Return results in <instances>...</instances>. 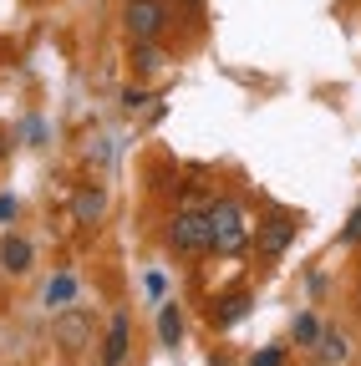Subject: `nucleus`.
I'll return each instance as SVG.
<instances>
[{"label": "nucleus", "mask_w": 361, "mask_h": 366, "mask_svg": "<svg viewBox=\"0 0 361 366\" xmlns=\"http://www.w3.org/2000/svg\"><path fill=\"white\" fill-rule=\"evenodd\" d=\"M204 224H209V249L214 254H239L244 239H249V224H244V209L234 199H219L204 209Z\"/></svg>", "instance_id": "1"}, {"label": "nucleus", "mask_w": 361, "mask_h": 366, "mask_svg": "<svg viewBox=\"0 0 361 366\" xmlns=\"http://www.w3.org/2000/svg\"><path fill=\"white\" fill-rule=\"evenodd\" d=\"M122 26H127V41L132 46H138V41H158L163 26H168V11L158 6V0H127Z\"/></svg>", "instance_id": "2"}, {"label": "nucleus", "mask_w": 361, "mask_h": 366, "mask_svg": "<svg viewBox=\"0 0 361 366\" xmlns=\"http://www.w3.org/2000/svg\"><path fill=\"white\" fill-rule=\"evenodd\" d=\"M168 244L178 249V254H204L209 249V224H204V214H173V224H168Z\"/></svg>", "instance_id": "3"}, {"label": "nucleus", "mask_w": 361, "mask_h": 366, "mask_svg": "<svg viewBox=\"0 0 361 366\" xmlns=\"http://www.w3.org/2000/svg\"><path fill=\"white\" fill-rule=\"evenodd\" d=\"M295 229H300V219L295 214H269L264 224H259V254H285L290 249V239H295Z\"/></svg>", "instance_id": "4"}, {"label": "nucleus", "mask_w": 361, "mask_h": 366, "mask_svg": "<svg viewBox=\"0 0 361 366\" xmlns=\"http://www.w3.org/2000/svg\"><path fill=\"white\" fill-rule=\"evenodd\" d=\"M86 336H92V320H86V310L61 305V315H56V341L76 351V346H86Z\"/></svg>", "instance_id": "5"}, {"label": "nucleus", "mask_w": 361, "mask_h": 366, "mask_svg": "<svg viewBox=\"0 0 361 366\" xmlns=\"http://www.w3.org/2000/svg\"><path fill=\"white\" fill-rule=\"evenodd\" d=\"M127 361V315H112V331L102 346V366H122Z\"/></svg>", "instance_id": "6"}, {"label": "nucleus", "mask_w": 361, "mask_h": 366, "mask_svg": "<svg viewBox=\"0 0 361 366\" xmlns=\"http://www.w3.org/2000/svg\"><path fill=\"white\" fill-rule=\"evenodd\" d=\"M249 305H254V300H249L244 290L224 295V300H219V310H214V326H234V320H244V315H249Z\"/></svg>", "instance_id": "7"}, {"label": "nucleus", "mask_w": 361, "mask_h": 366, "mask_svg": "<svg viewBox=\"0 0 361 366\" xmlns=\"http://www.w3.org/2000/svg\"><path fill=\"white\" fill-rule=\"evenodd\" d=\"M178 336H184V310H178L173 300H163V310H158V341L178 346Z\"/></svg>", "instance_id": "8"}, {"label": "nucleus", "mask_w": 361, "mask_h": 366, "mask_svg": "<svg viewBox=\"0 0 361 366\" xmlns=\"http://www.w3.org/2000/svg\"><path fill=\"white\" fill-rule=\"evenodd\" d=\"M0 264H6L11 274H26L31 269V244L26 239H6V244H0Z\"/></svg>", "instance_id": "9"}, {"label": "nucleus", "mask_w": 361, "mask_h": 366, "mask_svg": "<svg viewBox=\"0 0 361 366\" xmlns=\"http://www.w3.org/2000/svg\"><path fill=\"white\" fill-rule=\"evenodd\" d=\"M102 209H107V194H102V189H81V194H76V219H81V224H92Z\"/></svg>", "instance_id": "10"}, {"label": "nucleus", "mask_w": 361, "mask_h": 366, "mask_svg": "<svg viewBox=\"0 0 361 366\" xmlns=\"http://www.w3.org/2000/svg\"><path fill=\"white\" fill-rule=\"evenodd\" d=\"M71 295H76V280H71V274H56V280L46 285V305H71Z\"/></svg>", "instance_id": "11"}, {"label": "nucleus", "mask_w": 361, "mask_h": 366, "mask_svg": "<svg viewBox=\"0 0 361 366\" xmlns=\"http://www.w3.org/2000/svg\"><path fill=\"white\" fill-rule=\"evenodd\" d=\"M132 66H138V71H158L163 66V51H158L153 41H138V46H132Z\"/></svg>", "instance_id": "12"}, {"label": "nucleus", "mask_w": 361, "mask_h": 366, "mask_svg": "<svg viewBox=\"0 0 361 366\" xmlns=\"http://www.w3.org/2000/svg\"><path fill=\"white\" fill-rule=\"evenodd\" d=\"M315 346H321L326 361H346V336H336V331H321V336H315Z\"/></svg>", "instance_id": "13"}, {"label": "nucleus", "mask_w": 361, "mask_h": 366, "mask_svg": "<svg viewBox=\"0 0 361 366\" xmlns=\"http://www.w3.org/2000/svg\"><path fill=\"white\" fill-rule=\"evenodd\" d=\"M315 336H321L315 315H295V341H300V346H315Z\"/></svg>", "instance_id": "14"}, {"label": "nucleus", "mask_w": 361, "mask_h": 366, "mask_svg": "<svg viewBox=\"0 0 361 366\" xmlns=\"http://www.w3.org/2000/svg\"><path fill=\"white\" fill-rule=\"evenodd\" d=\"M361 239V204H356V214L346 219V229H341V244H356Z\"/></svg>", "instance_id": "15"}, {"label": "nucleus", "mask_w": 361, "mask_h": 366, "mask_svg": "<svg viewBox=\"0 0 361 366\" xmlns=\"http://www.w3.org/2000/svg\"><path fill=\"white\" fill-rule=\"evenodd\" d=\"M143 102H148V92H143V86H127V92H122V112H138Z\"/></svg>", "instance_id": "16"}, {"label": "nucleus", "mask_w": 361, "mask_h": 366, "mask_svg": "<svg viewBox=\"0 0 361 366\" xmlns=\"http://www.w3.org/2000/svg\"><path fill=\"white\" fill-rule=\"evenodd\" d=\"M254 366H285V351H280V346H264V351L254 356Z\"/></svg>", "instance_id": "17"}, {"label": "nucleus", "mask_w": 361, "mask_h": 366, "mask_svg": "<svg viewBox=\"0 0 361 366\" xmlns=\"http://www.w3.org/2000/svg\"><path fill=\"white\" fill-rule=\"evenodd\" d=\"M0 219H16V199H0Z\"/></svg>", "instance_id": "18"}, {"label": "nucleus", "mask_w": 361, "mask_h": 366, "mask_svg": "<svg viewBox=\"0 0 361 366\" xmlns=\"http://www.w3.org/2000/svg\"><path fill=\"white\" fill-rule=\"evenodd\" d=\"M178 6H199V0H178Z\"/></svg>", "instance_id": "19"}]
</instances>
